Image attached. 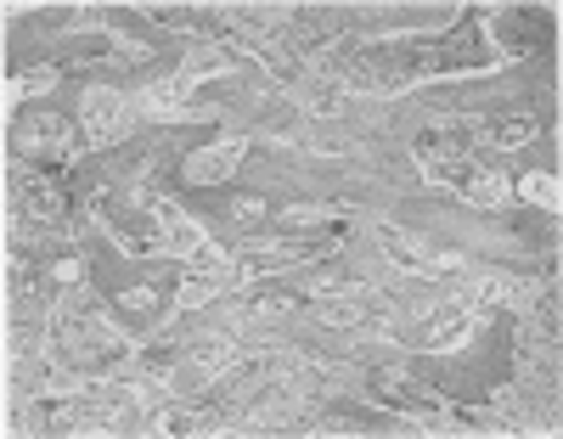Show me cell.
Here are the masks:
<instances>
[{"label":"cell","instance_id":"cell-9","mask_svg":"<svg viewBox=\"0 0 563 439\" xmlns=\"http://www.w3.org/2000/svg\"><path fill=\"white\" fill-rule=\"evenodd\" d=\"M378 248L389 254V265H394V270H406V277H417L423 259H428V248L417 243L412 231H401V225H378Z\"/></svg>","mask_w":563,"mask_h":439},{"label":"cell","instance_id":"cell-14","mask_svg":"<svg viewBox=\"0 0 563 439\" xmlns=\"http://www.w3.org/2000/svg\"><path fill=\"white\" fill-rule=\"evenodd\" d=\"M479 135L495 142V147H529V142H536V124H529V119H502V124H490Z\"/></svg>","mask_w":563,"mask_h":439},{"label":"cell","instance_id":"cell-21","mask_svg":"<svg viewBox=\"0 0 563 439\" xmlns=\"http://www.w3.org/2000/svg\"><path fill=\"white\" fill-rule=\"evenodd\" d=\"M259 215H265L259 197H237V209H231V220H259Z\"/></svg>","mask_w":563,"mask_h":439},{"label":"cell","instance_id":"cell-17","mask_svg":"<svg viewBox=\"0 0 563 439\" xmlns=\"http://www.w3.org/2000/svg\"><path fill=\"white\" fill-rule=\"evenodd\" d=\"M417 277H468V259L462 254H428Z\"/></svg>","mask_w":563,"mask_h":439},{"label":"cell","instance_id":"cell-2","mask_svg":"<svg viewBox=\"0 0 563 439\" xmlns=\"http://www.w3.org/2000/svg\"><path fill=\"white\" fill-rule=\"evenodd\" d=\"M423 169H428V181L445 186V192H462L468 203H507V175H485L479 163H468L462 153H423Z\"/></svg>","mask_w":563,"mask_h":439},{"label":"cell","instance_id":"cell-13","mask_svg":"<svg viewBox=\"0 0 563 439\" xmlns=\"http://www.w3.org/2000/svg\"><path fill=\"white\" fill-rule=\"evenodd\" d=\"M225 288L215 282V277H204V270H192V277L181 282V293H175V304H181V310H204V304L209 298H220Z\"/></svg>","mask_w":563,"mask_h":439},{"label":"cell","instance_id":"cell-19","mask_svg":"<svg viewBox=\"0 0 563 439\" xmlns=\"http://www.w3.org/2000/svg\"><path fill=\"white\" fill-rule=\"evenodd\" d=\"M119 304H124V310H142V316H152V310H158L152 288H147V293H142V288H136V293H119Z\"/></svg>","mask_w":563,"mask_h":439},{"label":"cell","instance_id":"cell-6","mask_svg":"<svg viewBox=\"0 0 563 439\" xmlns=\"http://www.w3.org/2000/svg\"><path fill=\"white\" fill-rule=\"evenodd\" d=\"M243 153H248V142H215V147H204V153H192V158H186V181H192V186H220L225 175H237Z\"/></svg>","mask_w":563,"mask_h":439},{"label":"cell","instance_id":"cell-8","mask_svg":"<svg viewBox=\"0 0 563 439\" xmlns=\"http://www.w3.org/2000/svg\"><path fill=\"white\" fill-rule=\"evenodd\" d=\"M293 96H299V108L316 113V119H339V113L350 108V90H344L339 80H327V74H299Z\"/></svg>","mask_w":563,"mask_h":439},{"label":"cell","instance_id":"cell-3","mask_svg":"<svg viewBox=\"0 0 563 439\" xmlns=\"http://www.w3.org/2000/svg\"><path fill=\"white\" fill-rule=\"evenodd\" d=\"M474 327H479V310H468L462 298H451V304H440V310L423 321L417 344H423L428 355H445V350H462V344H468Z\"/></svg>","mask_w":563,"mask_h":439},{"label":"cell","instance_id":"cell-22","mask_svg":"<svg viewBox=\"0 0 563 439\" xmlns=\"http://www.w3.org/2000/svg\"><path fill=\"white\" fill-rule=\"evenodd\" d=\"M51 277H57V282H79V265H74V259H62V265L51 270Z\"/></svg>","mask_w":563,"mask_h":439},{"label":"cell","instance_id":"cell-11","mask_svg":"<svg viewBox=\"0 0 563 439\" xmlns=\"http://www.w3.org/2000/svg\"><path fill=\"white\" fill-rule=\"evenodd\" d=\"M62 142H69V124L51 119V113L28 119V124H23V135H17V147H23V153H62Z\"/></svg>","mask_w":563,"mask_h":439},{"label":"cell","instance_id":"cell-5","mask_svg":"<svg viewBox=\"0 0 563 439\" xmlns=\"http://www.w3.org/2000/svg\"><path fill=\"white\" fill-rule=\"evenodd\" d=\"M372 389H378L389 405H401V412H423V417H417L423 428H440V417H428V405H435V400H428V389L412 378V371H401V366H378V371H372Z\"/></svg>","mask_w":563,"mask_h":439},{"label":"cell","instance_id":"cell-20","mask_svg":"<svg viewBox=\"0 0 563 439\" xmlns=\"http://www.w3.org/2000/svg\"><path fill=\"white\" fill-rule=\"evenodd\" d=\"M282 220H287V225H316V220H327V215H321V209H310V203H299V209H287Z\"/></svg>","mask_w":563,"mask_h":439},{"label":"cell","instance_id":"cell-1","mask_svg":"<svg viewBox=\"0 0 563 439\" xmlns=\"http://www.w3.org/2000/svg\"><path fill=\"white\" fill-rule=\"evenodd\" d=\"M57 344L69 350L74 361H85V366L130 355V344L119 338V327H113L102 310H90V304H74V310L57 316Z\"/></svg>","mask_w":563,"mask_h":439},{"label":"cell","instance_id":"cell-16","mask_svg":"<svg viewBox=\"0 0 563 439\" xmlns=\"http://www.w3.org/2000/svg\"><path fill=\"white\" fill-rule=\"evenodd\" d=\"M57 85V68H28L23 80H12L7 85V101H23V96H40V90H51Z\"/></svg>","mask_w":563,"mask_h":439},{"label":"cell","instance_id":"cell-15","mask_svg":"<svg viewBox=\"0 0 563 439\" xmlns=\"http://www.w3.org/2000/svg\"><path fill=\"white\" fill-rule=\"evenodd\" d=\"M518 192H524L529 203H541V209H558V203H563V192H558V181L547 175V169H529V175L518 181Z\"/></svg>","mask_w":563,"mask_h":439},{"label":"cell","instance_id":"cell-12","mask_svg":"<svg viewBox=\"0 0 563 439\" xmlns=\"http://www.w3.org/2000/svg\"><path fill=\"white\" fill-rule=\"evenodd\" d=\"M231 62H237V57H231L225 46H204V51H197V57H186V68H181V80H186V85H204V80H220V74H231Z\"/></svg>","mask_w":563,"mask_h":439},{"label":"cell","instance_id":"cell-4","mask_svg":"<svg viewBox=\"0 0 563 439\" xmlns=\"http://www.w3.org/2000/svg\"><path fill=\"white\" fill-rule=\"evenodd\" d=\"M79 119H85V135H90V142H119V135L130 130V101H124L113 85H90Z\"/></svg>","mask_w":563,"mask_h":439},{"label":"cell","instance_id":"cell-10","mask_svg":"<svg viewBox=\"0 0 563 439\" xmlns=\"http://www.w3.org/2000/svg\"><path fill=\"white\" fill-rule=\"evenodd\" d=\"M186 101H192V85L175 74V80H158V85L142 90V113H152V119H175V113H186Z\"/></svg>","mask_w":563,"mask_h":439},{"label":"cell","instance_id":"cell-18","mask_svg":"<svg viewBox=\"0 0 563 439\" xmlns=\"http://www.w3.org/2000/svg\"><path fill=\"white\" fill-rule=\"evenodd\" d=\"M305 147H310V153H333V158H350V153H355V142H339V135H305Z\"/></svg>","mask_w":563,"mask_h":439},{"label":"cell","instance_id":"cell-7","mask_svg":"<svg viewBox=\"0 0 563 439\" xmlns=\"http://www.w3.org/2000/svg\"><path fill=\"white\" fill-rule=\"evenodd\" d=\"M12 203H17V215H23L28 225H51V220L62 215V197H57V186H51V181H40V175H17V186H12Z\"/></svg>","mask_w":563,"mask_h":439}]
</instances>
